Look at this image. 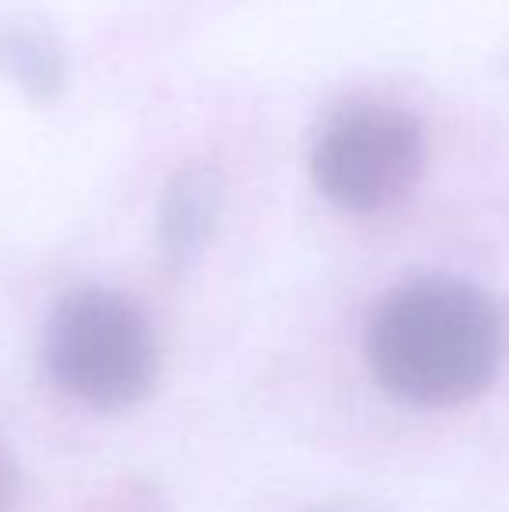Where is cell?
<instances>
[{
	"mask_svg": "<svg viewBox=\"0 0 509 512\" xmlns=\"http://www.w3.org/2000/svg\"><path fill=\"white\" fill-rule=\"evenodd\" d=\"M377 384L419 408H454L489 391L506 359L496 300L450 276L405 283L381 300L367 328Z\"/></svg>",
	"mask_w": 509,
	"mask_h": 512,
	"instance_id": "cell-1",
	"label": "cell"
},
{
	"mask_svg": "<svg viewBox=\"0 0 509 512\" xmlns=\"http://www.w3.org/2000/svg\"><path fill=\"white\" fill-rule=\"evenodd\" d=\"M46 370L74 401L123 411L154 384L157 352L143 310L123 293L77 290L60 300L46 328Z\"/></svg>",
	"mask_w": 509,
	"mask_h": 512,
	"instance_id": "cell-2",
	"label": "cell"
},
{
	"mask_svg": "<svg viewBox=\"0 0 509 512\" xmlns=\"http://www.w3.org/2000/svg\"><path fill=\"white\" fill-rule=\"evenodd\" d=\"M426 133L412 112L384 102L349 105L321 129L311 175L321 196L349 213H377L415 189Z\"/></svg>",
	"mask_w": 509,
	"mask_h": 512,
	"instance_id": "cell-3",
	"label": "cell"
},
{
	"mask_svg": "<svg viewBox=\"0 0 509 512\" xmlns=\"http://www.w3.org/2000/svg\"><path fill=\"white\" fill-rule=\"evenodd\" d=\"M224 206V182L213 168H185L161 196V248L175 265L203 251Z\"/></svg>",
	"mask_w": 509,
	"mask_h": 512,
	"instance_id": "cell-4",
	"label": "cell"
},
{
	"mask_svg": "<svg viewBox=\"0 0 509 512\" xmlns=\"http://www.w3.org/2000/svg\"><path fill=\"white\" fill-rule=\"evenodd\" d=\"M0 70L32 98H56L63 88V56L35 28L0 32Z\"/></svg>",
	"mask_w": 509,
	"mask_h": 512,
	"instance_id": "cell-5",
	"label": "cell"
},
{
	"mask_svg": "<svg viewBox=\"0 0 509 512\" xmlns=\"http://www.w3.org/2000/svg\"><path fill=\"white\" fill-rule=\"evenodd\" d=\"M18 488H21L18 464L7 453V446L0 443V512H11V506L18 502Z\"/></svg>",
	"mask_w": 509,
	"mask_h": 512,
	"instance_id": "cell-6",
	"label": "cell"
},
{
	"mask_svg": "<svg viewBox=\"0 0 509 512\" xmlns=\"http://www.w3.org/2000/svg\"><path fill=\"white\" fill-rule=\"evenodd\" d=\"M112 512H161V502L150 488H136V492H126L123 499H116Z\"/></svg>",
	"mask_w": 509,
	"mask_h": 512,
	"instance_id": "cell-7",
	"label": "cell"
}]
</instances>
